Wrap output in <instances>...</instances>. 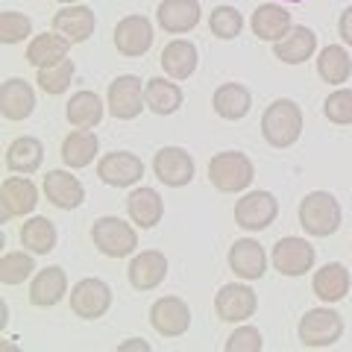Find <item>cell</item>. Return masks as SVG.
Returning <instances> with one entry per match:
<instances>
[{
	"instance_id": "cell-1",
	"label": "cell",
	"mask_w": 352,
	"mask_h": 352,
	"mask_svg": "<svg viewBox=\"0 0 352 352\" xmlns=\"http://www.w3.org/2000/svg\"><path fill=\"white\" fill-rule=\"evenodd\" d=\"M302 109L296 106L288 97H279L273 100L261 115V135L270 147L285 150V147H294L302 135Z\"/></svg>"
},
{
	"instance_id": "cell-25",
	"label": "cell",
	"mask_w": 352,
	"mask_h": 352,
	"mask_svg": "<svg viewBox=\"0 0 352 352\" xmlns=\"http://www.w3.org/2000/svg\"><path fill=\"white\" fill-rule=\"evenodd\" d=\"M126 214L138 229H153L164 217V200L153 188H135L126 197Z\"/></svg>"
},
{
	"instance_id": "cell-43",
	"label": "cell",
	"mask_w": 352,
	"mask_h": 352,
	"mask_svg": "<svg viewBox=\"0 0 352 352\" xmlns=\"http://www.w3.org/2000/svg\"><path fill=\"white\" fill-rule=\"evenodd\" d=\"M120 352H129V349H135V352H150V344L147 340H141V338H129V340H124V344L118 346Z\"/></svg>"
},
{
	"instance_id": "cell-7",
	"label": "cell",
	"mask_w": 352,
	"mask_h": 352,
	"mask_svg": "<svg viewBox=\"0 0 352 352\" xmlns=\"http://www.w3.org/2000/svg\"><path fill=\"white\" fill-rule=\"evenodd\" d=\"M279 214V200L270 191H250L235 203V223L247 232H261Z\"/></svg>"
},
{
	"instance_id": "cell-2",
	"label": "cell",
	"mask_w": 352,
	"mask_h": 352,
	"mask_svg": "<svg viewBox=\"0 0 352 352\" xmlns=\"http://www.w3.org/2000/svg\"><path fill=\"white\" fill-rule=\"evenodd\" d=\"M300 226L305 229L311 238H329L340 229V220H344V212H340V203L335 194L329 191H311L305 194V200L300 203Z\"/></svg>"
},
{
	"instance_id": "cell-27",
	"label": "cell",
	"mask_w": 352,
	"mask_h": 352,
	"mask_svg": "<svg viewBox=\"0 0 352 352\" xmlns=\"http://www.w3.org/2000/svg\"><path fill=\"white\" fill-rule=\"evenodd\" d=\"M106 103L100 100V94H94V91H76L68 106H65V118H68V124L74 129H94L97 124L103 120L106 115Z\"/></svg>"
},
{
	"instance_id": "cell-36",
	"label": "cell",
	"mask_w": 352,
	"mask_h": 352,
	"mask_svg": "<svg viewBox=\"0 0 352 352\" xmlns=\"http://www.w3.org/2000/svg\"><path fill=\"white\" fill-rule=\"evenodd\" d=\"M74 59H59V62H53V65H44V68H38L36 74V82L41 91H47V94H65L71 88L74 82Z\"/></svg>"
},
{
	"instance_id": "cell-4",
	"label": "cell",
	"mask_w": 352,
	"mask_h": 352,
	"mask_svg": "<svg viewBox=\"0 0 352 352\" xmlns=\"http://www.w3.org/2000/svg\"><path fill=\"white\" fill-rule=\"evenodd\" d=\"M296 338L305 349H326L335 346L344 338V317H340L332 305H320V308H308L302 314L300 326H296Z\"/></svg>"
},
{
	"instance_id": "cell-32",
	"label": "cell",
	"mask_w": 352,
	"mask_h": 352,
	"mask_svg": "<svg viewBox=\"0 0 352 352\" xmlns=\"http://www.w3.org/2000/svg\"><path fill=\"white\" fill-rule=\"evenodd\" d=\"M44 162V144L32 135H21L6 147V168L12 173H36Z\"/></svg>"
},
{
	"instance_id": "cell-37",
	"label": "cell",
	"mask_w": 352,
	"mask_h": 352,
	"mask_svg": "<svg viewBox=\"0 0 352 352\" xmlns=\"http://www.w3.org/2000/svg\"><path fill=\"white\" fill-rule=\"evenodd\" d=\"M32 270H36V261H32V252H6L3 258H0V282L9 285V288H15V285L27 282L32 276Z\"/></svg>"
},
{
	"instance_id": "cell-23",
	"label": "cell",
	"mask_w": 352,
	"mask_h": 352,
	"mask_svg": "<svg viewBox=\"0 0 352 352\" xmlns=\"http://www.w3.org/2000/svg\"><path fill=\"white\" fill-rule=\"evenodd\" d=\"M317 50V36L314 30L308 27H291L288 32H285V38H279L276 44H273V53H276V59L285 62V65H302L314 56Z\"/></svg>"
},
{
	"instance_id": "cell-17",
	"label": "cell",
	"mask_w": 352,
	"mask_h": 352,
	"mask_svg": "<svg viewBox=\"0 0 352 352\" xmlns=\"http://www.w3.org/2000/svg\"><path fill=\"white\" fill-rule=\"evenodd\" d=\"M53 30L68 38L71 44H82V41H88L94 36L97 15H94V9H88V6L68 3L65 9H59V12L53 15Z\"/></svg>"
},
{
	"instance_id": "cell-28",
	"label": "cell",
	"mask_w": 352,
	"mask_h": 352,
	"mask_svg": "<svg viewBox=\"0 0 352 352\" xmlns=\"http://www.w3.org/2000/svg\"><path fill=\"white\" fill-rule=\"evenodd\" d=\"M252 32L261 38V41H270L276 44L279 38H285L294 24H291V12L285 6H276V3H261L256 12H252V21H250Z\"/></svg>"
},
{
	"instance_id": "cell-26",
	"label": "cell",
	"mask_w": 352,
	"mask_h": 352,
	"mask_svg": "<svg viewBox=\"0 0 352 352\" xmlns=\"http://www.w3.org/2000/svg\"><path fill=\"white\" fill-rule=\"evenodd\" d=\"M32 109H36V91H32V85L18 80H6L3 88H0V112H3L6 120H24L32 115Z\"/></svg>"
},
{
	"instance_id": "cell-3",
	"label": "cell",
	"mask_w": 352,
	"mask_h": 352,
	"mask_svg": "<svg viewBox=\"0 0 352 352\" xmlns=\"http://www.w3.org/2000/svg\"><path fill=\"white\" fill-rule=\"evenodd\" d=\"M252 179H256V168H252L250 156H244V153H238V150L214 153V159L208 162V182H212L220 194L247 191Z\"/></svg>"
},
{
	"instance_id": "cell-9",
	"label": "cell",
	"mask_w": 352,
	"mask_h": 352,
	"mask_svg": "<svg viewBox=\"0 0 352 352\" xmlns=\"http://www.w3.org/2000/svg\"><path fill=\"white\" fill-rule=\"evenodd\" d=\"M153 38H156V32H153L150 18H144V15H126V18H120L115 27V47L120 56H126V59L144 56L153 47Z\"/></svg>"
},
{
	"instance_id": "cell-30",
	"label": "cell",
	"mask_w": 352,
	"mask_h": 352,
	"mask_svg": "<svg viewBox=\"0 0 352 352\" xmlns=\"http://www.w3.org/2000/svg\"><path fill=\"white\" fill-rule=\"evenodd\" d=\"M97 150H100V141L91 129H74L62 141V162L74 170H82L97 159Z\"/></svg>"
},
{
	"instance_id": "cell-40",
	"label": "cell",
	"mask_w": 352,
	"mask_h": 352,
	"mask_svg": "<svg viewBox=\"0 0 352 352\" xmlns=\"http://www.w3.org/2000/svg\"><path fill=\"white\" fill-rule=\"evenodd\" d=\"M32 32V21L24 12H15V9H6L0 15V41L3 44H18L24 41Z\"/></svg>"
},
{
	"instance_id": "cell-19",
	"label": "cell",
	"mask_w": 352,
	"mask_h": 352,
	"mask_svg": "<svg viewBox=\"0 0 352 352\" xmlns=\"http://www.w3.org/2000/svg\"><path fill=\"white\" fill-rule=\"evenodd\" d=\"M126 273H129V285L135 291H153L168 276V256L162 250H144L132 258Z\"/></svg>"
},
{
	"instance_id": "cell-42",
	"label": "cell",
	"mask_w": 352,
	"mask_h": 352,
	"mask_svg": "<svg viewBox=\"0 0 352 352\" xmlns=\"http://www.w3.org/2000/svg\"><path fill=\"white\" fill-rule=\"evenodd\" d=\"M338 32H340V38H344V44H349V47H352V6H346L344 12H340Z\"/></svg>"
},
{
	"instance_id": "cell-31",
	"label": "cell",
	"mask_w": 352,
	"mask_h": 352,
	"mask_svg": "<svg viewBox=\"0 0 352 352\" xmlns=\"http://www.w3.org/2000/svg\"><path fill=\"white\" fill-rule=\"evenodd\" d=\"M144 100H147V109L153 115L164 118V115L179 112L185 94H182V88L176 82L164 80V76H153V80H147V85H144Z\"/></svg>"
},
{
	"instance_id": "cell-8",
	"label": "cell",
	"mask_w": 352,
	"mask_h": 352,
	"mask_svg": "<svg viewBox=\"0 0 352 352\" xmlns=\"http://www.w3.org/2000/svg\"><path fill=\"white\" fill-rule=\"evenodd\" d=\"M258 308V296L250 285L229 282L214 296V311L223 323H247Z\"/></svg>"
},
{
	"instance_id": "cell-12",
	"label": "cell",
	"mask_w": 352,
	"mask_h": 352,
	"mask_svg": "<svg viewBox=\"0 0 352 352\" xmlns=\"http://www.w3.org/2000/svg\"><path fill=\"white\" fill-rule=\"evenodd\" d=\"M97 176L100 182L112 185V188H129L144 176V162L129 150H115L97 162Z\"/></svg>"
},
{
	"instance_id": "cell-46",
	"label": "cell",
	"mask_w": 352,
	"mask_h": 352,
	"mask_svg": "<svg viewBox=\"0 0 352 352\" xmlns=\"http://www.w3.org/2000/svg\"><path fill=\"white\" fill-rule=\"evenodd\" d=\"M285 3H302V0H285Z\"/></svg>"
},
{
	"instance_id": "cell-21",
	"label": "cell",
	"mask_w": 352,
	"mask_h": 352,
	"mask_svg": "<svg viewBox=\"0 0 352 352\" xmlns=\"http://www.w3.org/2000/svg\"><path fill=\"white\" fill-rule=\"evenodd\" d=\"M349 288H352V276H349L346 264H340V261L323 264V267L314 273V279H311L314 296H317V300H323V302H329V305L346 300Z\"/></svg>"
},
{
	"instance_id": "cell-45",
	"label": "cell",
	"mask_w": 352,
	"mask_h": 352,
	"mask_svg": "<svg viewBox=\"0 0 352 352\" xmlns=\"http://www.w3.org/2000/svg\"><path fill=\"white\" fill-rule=\"evenodd\" d=\"M59 3H65V6H68V3H80V0H59Z\"/></svg>"
},
{
	"instance_id": "cell-14",
	"label": "cell",
	"mask_w": 352,
	"mask_h": 352,
	"mask_svg": "<svg viewBox=\"0 0 352 352\" xmlns=\"http://www.w3.org/2000/svg\"><path fill=\"white\" fill-rule=\"evenodd\" d=\"M36 206H38V188L27 173L3 179V188H0V217H3V223L12 217L30 214Z\"/></svg>"
},
{
	"instance_id": "cell-10",
	"label": "cell",
	"mask_w": 352,
	"mask_h": 352,
	"mask_svg": "<svg viewBox=\"0 0 352 352\" xmlns=\"http://www.w3.org/2000/svg\"><path fill=\"white\" fill-rule=\"evenodd\" d=\"M314 258L317 252L314 247L308 244L305 238H279L276 247H273V267H276L282 276H305L308 270L314 267Z\"/></svg>"
},
{
	"instance_id": "cell-39",
	"label": "cell",
	"mask_w": 352,
	"mask_h": 352,
	"mask_svg": "<svg viewBox=\"0 0 352 352\" xmlns=\"http://www.w3.org/2000/svg\"><path fill=\"white\" fill-rule=\"evenodd\" d=\"M323 115L338 126H349L352 124V88H338L326 97L323 103Z\"/></svg>"
},
{
	"instance_id": "cell-16",
	"label": "cell",
	"mask_w": 352,
	"mask_h": 352,
	"mask_svg": "<svg viewBox=\"0 0 352 352\" xmlns=\"http://www.w3.org/2000/svg\"><path fill=\"white\" fill-rule=\"evenodd\" d=\"M229 270H232L238 279L256 282L267 273V252H264L258 241L238 238L235 244L229 247Z\"/></svg>"
},
{
	"instance_id": "cell-11",
	"label": "cell",
	"mask_w": 352,
	"mask_h": 352,
	"mask_svg": "<svg viewBox=\"0 0 352 352\" xmlns=\"http://www.w3.org/2000/svg\"><path fill=\"white\" fill-rule=\"evenodd\" d=\"M112 308V288L103 279H80L71 291V311L82 320H97Z\"/></svg>"
},
{
	"instance_id": "cell-13",
	"label": "cell",
	"mask_w": 352,
	"mask_h": 352,
	"mask_svg": "<svg viewBox=\"0 0 352 352\" xmlns=\"http://www.w3.org/2000/svg\"><path fill=\"white\" fill-rule=\"evenodd\" d=\"M150 323L162 338H182L191 329V308L179 296H162L150 308Z\"/></svg>"
},
{
	"instance_id": "cell-6",
	"label": "cell",
	"mask_w": 352,
	"mask_h": 352,
	"mask_svg": "<svg viewBox=\"0 0 352 352\" xmlns=\"http://www.w3.org/2000/svg\"><path fill=\"white\" fill-rule=\"evenodd\" d=\"M109 115L118 120H135L141 112H144V82L138 80L135 74H124L109 85V97H106Z\"/></svg>"
},
{
	"instance_id": "cell-35",
	"label": "cell",
	"mask_w": 352,
	"mask_h": 352,
	"mask_svg": "<svg viewBox=\"0 0 352 352\" xmlns=\"http://www.w3.org/2000/svg\"><path fill=\"white\" fill-rule=\"evenodd\" d=\"M317 74H320V80L329 82V85L346 82L352 76V59H349L346 47H340V44H329V47H323L320 56H317Z\"/></svg>"
},
{
	"instance_id": "cell-24",
	"label": "cell",
	"mask_w": 352,
	"mask_h": 352,
	"mask_svg": "<svg viewBox=\"0 0 352 352\" xmlns=\"http://www.w3.org/2000/svg\"><path fill=\"white\" fill-rule=\"evenodd\" d=\"M197 65H200V53H197V44L188 38H173L162 50V71L170 80H188L197 71Z\"/></svg>"
},
{
	"instance_id": "cell-38",
	"label": "cell",
	"mask_w": 352,
	"mask_h": 352,
	"mask_svg": "<svg viewBox=\"0 0 352 352\" xmlns=\"http://www.w3.org/2000/svg\"><path fill=\"white\" fill-rule=\"evenodd\" d=\"M208 27H212L214 38L232 41L241 36V30H244V15H241L235 6H214V12L208 15Z\"/></svg>"
},
{
	"instance_id": "cell-41",
	"label": "cell",
	"mask_w": 352,
	"mask_h": 352,
	"mask_svg": "<svg viewBox=\"0 0 352 352\" xmlns=\"http://www.w3.org/2000/svg\"><path fill=\"white\" fill-rule=\"evenodd\" d=\"M261 349H264L261 332L256 326H247V323L244 326L238 323V329L226 340V352H261Z\"/></svg>"
},
{
	"instance_id": "cell-20",
	"label": "cell",
	"mask_w": 352,
	"mask_h": 352,
	"mask_svg": "<svg viewBox=\"0 0 352 352\" xmlns=\"http://www.w3.org/2000/svg\"><path fill=\"white\" fill-rule=\"evenodd\" d=\"M200 3L197 0H162L156 9V21L164 32L170 36H182V32H191L200 24Z\"/></svg>"
},
{
	"instance_id": "cell-33",
	"label": "cell",
	"mask_w": 352,
	"mask_h": 352,
	"mask_svg": "<svg viewBox=\"0 0 352 352\" xmlns=\"http://www.w3.org/2000/svg\"><path fill=\"white\" fill-rule=\"evenodd\" d=\"M68 50H71V41L59 36L56 30L53 32H41V36H36L30 41V47H27V62L32 65V68H44V65H53V62H59L68 56Z\"/></svg>"
},
{
	"instance_id": "cell-5",
	"label": "cell",
	"mask_w": 352,
	"mask_h": 352,
	"mask_svg": "<svg viewBox=\"0 0 352 352\" xmlns=\"http://www.w3.org/2000/svg\"><path fill=\"white\" fill-rule=\"evenodd\" d=\"M91 241L106 258H126L138 250V232L126 223V220L112 217V214L94 220Z\"/></svg>"
},
{
	"instance_id": "cell-29",
	"label": "cell",
	"mask_w": 352,
	"mask_h": 352,
	"mask_svg": "<svg viewBox=\"0 0 352 352\" xmlns=\"http://www.w3.org/2000/svg\"><path fill=\"white\" fill-rule=\"evenodd\" d=\"M212 106H214L217 118H223V120H241V118L250 115L252 94H250V88H244L241 82H223V85L214 88Z\"/></svg>"
},
{
	"instance_id": "cell-15",
	"label": "cell",
	"mask_w": 352,
	"mask_h": 352,
	"mask_svg": "<svg viewBox=\"0 0 352 352\" xmlns=\"http://www.w3.org/2000/svg\"><path fill=\"white\" fill-rule=\"evenodd\" d=\"M153 170L168 188H185L194 179V159L185 147H162L153 156Z\"/></svg>"
},
{
	"instance_id": "cell-34",
	"label": "cell",
	"mask_w": 352,
	"mask_h": 352,
	"mask_svg": "<svg viewBox=\"0 0 352 352\" xmlns=\"http://www.w3.org/2000/svg\"><path fill=\"white\" fill-rule=\"evenodd\" d=\"M59 232L53 226V220L47 217H30L24 226H21V244H24L32 256H47L50 250H56Z\"/></svg>"
},
{
	"instance_id": "cell-22",
	"label": "cell",
	"mask_w": 352,
	"mask_h": 352,
	"mask_svg": "<svg viewBox=\"0 0 352 352\" xmlns=\"http://www.w3.org/2000/svg\"><path fill=\"white\" fill-rule=\"evenodd\" d=\"M68 294V276L62 267H44L30 282V302L36 308H53Z\"/></svg>"
},
{
	"instance_id": "cell-18",
	"label": "cell",
	"mask_w": 352,
	"mask_h": 352,
	"mask_svg": "<svg viewBox=\"0 0 352 352\" xmlns=\"http://www.w3.org/2000/svg\"><path fill=\"white\" fill-rule=\"evenodd\" d=\"M44 197L62 212H74L85 203V185L68 170H50L44 176Z\"/></svg>"
},
{
	"instance_id": "cell-44",
	"label": "cell",
	"mask_w": 352,
	"mask_h": 352,
	"mask_svg": "<svg viewBox=\"0 0 352 352\" xmlns=\"http://www.w3.org/2000/svg\"><path fill=\"white\" fill-rule=\"evenodd\" d=\"M0 320H3V326H6V320H9V308H6V302H0Z\"/></svg>"
}]
</instances>
